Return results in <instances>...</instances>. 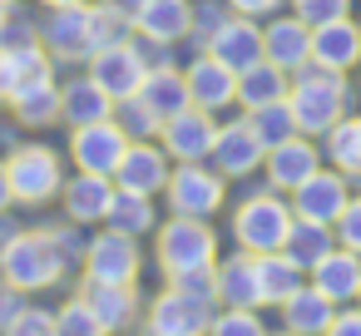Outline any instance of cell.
<instances>
[{
    "label": "cell",
    "instance_id": "obj_18",
    "mask_svg": "<svg viewBox=\"0 0 361 336\" xmlns=\"http://www.w3.org/2000/svg\"><path fill=\"white\" fill-rule=\"evenodd\" d=\"M262 55L272 60V65H282L287 75H297V70H307L312 65V25L302 20V15H267L262 20Z\"/></svg>",
    "mask_w": 361,
    "mask_h": 336
},
{
    "label": "cell",
    "instance_id": "obj_19",
    "mask_svg": "<svg viewBox=\"0 0 361 336\" xmlns=\"http://www.w3.org/2000/svg\"><path fill=\"white\" fill-rule=\"evenodd\" d=\"M80 292H85V301L99 311V321L109 326V336H114V331L144 326V297H139V282H85V277H80Z\"/></svg>",
    "mask_w": 361,
    "mask_h": 336
},
{
    "label": "cell",
    "instance_id": "obj_44",
    "mask_svg": "<svg viewBox=\"0 0 361 336\" xmlns=\"http://www.w3.org/2000/svg\"><path fill=\"white\" fill-rule=\"evenodd\" d=\"M322 336H361V306H356V301L336 306V316H331V326H326Z\"/></svg>",
    "mask_w": 361,
    "mask_h": 336
},
{
    "label": "cell",
    "instance_id": "obj_27",
    "mask_svg": "<svg viewBox=\"0 0 361 336\" xmlns=\"http://www.w3.org/2000/svg\"><path fill=\"white\" fill-rule=\"evenodd\" d=\"M11 114H16L25 129H50V124H60V80L45 75V80L16 85V89H11Z\"/></svg>",
    "mask_w": 361,
    "mask_h": 336
},
{
    "label": "cell",
    "instance_id": "obj_33",
    "mask_svg": "<svg viewBox=\"0 0 361 336\" xmlns=\"http://www.w3.org/2000/svg\"><path fill=\"white\" fill-rule=\"evenodd\" d=\"M322 154L331 168H341L346 178H361V114H341L326 134H322Z\"/></svg>",
    "mask_w": 361,
    "mask_h": 336
},
{
    "label": "cell",
    "instance_id": "obj_31",
    "mask_svg": "<svg viewBox=\"0 0 361 336\" xmlns=\"http://www.w3.org/2000/svg\"><path fill=\"white\" fill-rule=\"evenodd\" d=\"M104 228H119V232H129V237H149V232L159 228V203H154L149 193H129V188L114 183V203H109V213H104Z\"/></svg>",
    "mask_w": 361,
    "mask_h": 336
},
{
    "label": "cell",
    "instance_id": "obj_21",
    "mask_svg": "<svg viewBox=\"0 0 361 336\" xmlns=\"http://www.w3.org/2000/svg\"><path fill=\"white\" fill-rule=\"evenodd\" d=\"M193 30V0H144V11L134 15V35L154 50L183 45Z\"/></svg>",
    "mask_w": 361,
    "mask_h": 336
},
{
    "label": "cell",
    "instance_id": "obj_16",
    "mask_svg": "<svg viewBox=\"0 0 361 336\" xmlns=\"http://www.w3.org/2000/svg\"><path fill=\"white\" fill-rule=\"evenodd\" d=\"M287 198H292V213H297V218H312V223H326V228H331L336 213H341L346 198H351V178L326 163V168H317L307 183H297Z\"/></svg>",
    "mask_w": 361,
    "mask_h": 336
},
{
    "label": "cell",
    "instance_id": "obj_10",
    "mask_svg": "<svg viewBox=\"0 0 361 336\" xmlns=\"http://www.w3.org/2000/svg\"><path fill=\"white\" fill-rule=\"evenodd\" d=\"M80 277L85 282H139L144 277V247H139V237L99 223V232L85 242Z\"/></svg>",
    "mask_w": 361,
    "mask_h": 336
},
{
    "label": "cell",
    "instance_id": "obj_50",
    "mask_svg": "<svg viewBox=\"0 0 361 336\" xmlns=\"http://www.w3.org/2000/svg\"><path fill=\"white\" fill-rule=\"evenodd\" d=\"M11 15H16V0H0V30L11 25Z\"/></svg>",
    "mask_w": 361,
    "mask_h": 336
},
{
    "label": "cell",
    "instance_id": "obj_53",
    "mask_svg": "<svg viewBox=\"0 0 361 336\" xmlns=\"http://www.w3.org/2000/svg\"><path fill=\"white\" fill-rule=\"evenodd\" d=\"M356 306H361V292H356Z\"/></svg>",
    "mask_w": 361,
    "mask_h": 336
},
{
    "label": "cell",
    "instance_id": "obj_13",
    "mask_svg": "<svg viewBox=\"0 0 361 336\" xmlns=\"http://www.w3.org/2000/svg\"><path fill=\"white\" fill-rule=\"evenodd\" d=\"M213 139H218V114H208L198 104H188L173 119H164V129H159V144H164V154L173 163H203L213 154Z\"/></svg>",
    "mask_w": 361,
    "mask_h": 336
},
{
    "label": "cell",
    "instance_id": "obj_7",
    "mask_svg": "<svg viewBox=\"0 0 361 336\" xmlns=\"http://www.w3.org/2000/svg\"><path fill=\"white\" fill-rule=\"evenodd\" d=\"M6 173H11V193L20 208H40V203L60 198V188H65V158L50 144H16L6 158Z\"/></svg>",
    "mask_w": 361,
    "mask_h": 336
},
{
    "label": "cell",
    "instance_id": "obj_23",
    "mask_svg": "<svg viewBox=\"0 0 361 336\" xmlns=\"http://www.w3.org/2000/svg\"><path fill=\"white\" fill-rule=\"evenodd\" d=\"M213 292H218V306H257L262 311V287H257V257L252 252H228L218 257L213 267Z\"/></svg>",
    "mask_w": 361,
    "mask_h": 336
},
{
    "label": "cell",
    "instance_id": "obj_9",
    "mask_svg": "<svg viewBox=\"0 0 361 336\" xmlns=\"http://www.w3.org/2000/svg\"><path fill=\"white\" fill-rule=\"evenodd\" d=\"M149 55H144V40L139 35H124V40H114V45H104V50H94L90 55V65H85V75L119 104V99H129V94H139L144 89V75H149Z\"/></svg>",
    "mask_w": 361,
    "mask_h": 336
},
{
    "label": "cell",
    "instance_id": "obj_1",
    "mask_svg": "<svg viewBox=\"0 0 361 336\" xmlns=\"http://www.w3.org/2000/svg\"><path fill=\"white\" fill-rule=\"evenodd\" d=\"M134 35V25L124 15H114L109 6H99V0H85V6H65V11H50L40 20V45L50 50L55 65H90L94 50L114 45Z\"/></svg>",
    "mask_w": 361,
    "mask_h": 336
},
{
    "label": "cell",
    "instance_id": "obj_51",
    "mask_svg": "<svg viewBox=\"0 0 361 336\" xmlns=\"http://www.w3.org/2000/svg\"><path fill=\"white\" fill-rule=\"evenodd\" d=\"M45 11H65V6H85V0H40Z\"/></svg>",
    "mask_w": 361,
    "mask_h": 336
},
{
    "label": "cell",
    "instance_id": "obj_39",
    "mask_svg": "<svg viewBox=\"0 0 361 336\" xmlns=\"http://www.w3.org/2000/svg\"><path fill=\"white\" fill-rule=\"evenodd\" d=\"M233 11H228V0L218 6V0H203V6H193V30H188V40H193V50H208L213 45V35L223 30V20H228Z\"/></svg>",
    "mask_w": 361,
    "mask_h": 336
},
{
    "label": "cell",
    "instance_id": "obj_48",
    "mask_svg": "<svg viewBox=\"0 0 361 336\" xmlns=\"http://www.w3.org/2000/svg\"><path fill=\"white\" fill-rule=\"evenodd\" d=\"M0 213H16V193H11V173H6V158H0Z\"/></svg>",
    "mask_w": 361,
    "mask_h": 336
},
{
    "label": "cell",
    "instance_id": "obj_54",
    "mask_svg": "<svg viewBox=\"0 0 361 336\" xmlns=\"http://www.w3.org/2000/svg\"><path fill=\"white\" fill-rule=\"evenodd\" d=\"M139 336H149V331H144V326H139Z\"/></svg>",
    "mask_w": 361,
    "mask_h": 336
},
{
    "label": "cell",
    "instance_id": "obj_34",
    "mask_svg": "<svg viewBox=\"0 0 361 336\" xmlns=\"http://www.w3.org/2000/svg\"><path fill=\"white\" fill-rule=\"evenodd\" d=\"M331 247H336V232H331L326 223H312V218H292V232H287V242H282V252H287L302 272H312Z\"/></svg>",
    "mask_w": 361,
    "mask_h": 336
},
{
    "label": "cell",
    "instance_id": "obj_12",
    "mask_svg": "<svg viewBox=\"0 0 361 336\" xmlns=\"http://www.w3.org/2000/svg\"><path fill=\"white\" fill-rule=\"evenodd\" d=\"M124 149H129V134L119 119H99V124H80L70 129V163L80 173H109L124 163Z\"/></svg>",
    "mask_w": 361,
    "mask_h": 336
},
{
    "label": "cell",
    "instance_id": "obj_45",
    "mask_svg": "<svg viewBox=\"0 0 361 336\" xmlns=\"http://www.w3.org/2000/svg\"><path fill=\"white\" fill-rule=\"evenodd\" d=\"M20 306H25V292H20V287H11L6 277H0V331H6V326L20 316Z\"/></svg>",
    "mask_w": 361,
    "mask_h": 336
},
{
    "label": "cell",
    "instance_id": "obj_32",
    "mask_svg": "<svg viewBox=\"0 0 361 336\" xmlns=\"http://www.w3.org/2000/svg\"><path fill=\"white\" fill-rule=\"evenodd\" d=\"M257 257V287H262V306H282L302 282L307 272L287 257V252H252Z\"/></svg>",
    "mask_w": 361,
    "mask_h": 336
},
{
    "label": "cell",
    "instance_id": "obj_26",
    "mask_svg": "<svg viewBox=\"0 0 361 336\" xmlns=\"http://www.w3.org/2000/svg\"><path fill=\"white\" fill-rule=\"evenodd\" d=\"M139 99H144V104H149L159 119H173V114H183V109L193 104V99H188V80H183V70H178L173 60H159V65H149Z\"/></svg>",
    "mask_w": 361,
    "mask_h": 336
},
{
    "label": "cell",
    "instance_id": "obj_15",
    "mask_svg": "<svg viewBox=\"0 0 361 336\" xmlns=\"http://www.w3.org/2000/svg\"><path fill=\"white\" fill-rule=\"evenodd\" d=\"M169 173H173V158L164 154L159 139H129L124 163L114 168V183L129 188V193H149V198H159V193L169 188Z\"/></svg>",
    "mask_w": 361,
    "mask_h": 336
},
{
    "label": "cell",
    "instance_id": "obj_28",
    "mask_svg": "<svg viewBox=\"0 0 361 336\" xmlns=\"http://www.w3.org/2000/svg\"><path fill=\"white\" fill-rule=\"evenodd\" d=\"M60 119H65L70 129H80V124H99V119H114V99H109L90 75H75V80L60 85Z\"/></svg>",
    "mask_w": 361,
    "mask_h": 336
},
{
    "label": "cell",
    "instance_id": "obj_2",
    "mask_svg": "<svg viewBox=\"0 0 361 336\" xmlns=\"http://www.w3.org/2000/svg\"><path fill=\"white\" fill-rule=\"evenodd\" d=\"M223 257V242L213 232L208 218H183L169 213L154 228V267L164 282H188V277H208Z\"/></svg>",
    "mask_w": 361,
    "mask_h": 336
},
{
    "label": "cell",
    "instance_id": "obj_38",
    "mask_svg": "<svg viewBox=\"0 0 361 336\" xmlns=\"http://www.w3.org/2000/svg\"><path fill=\"white\" fill-rule=\"evenodd\" d=\"M114 119L124 124V134H129V139H159V129H164V119H159L139 94L119 99V104H114Z\"/></svg>",
    "mask_w": 361,
    "mask_h": 336
},
{
    "label": "cell",
    "instance_id": "obj_8",
    "mask_svg": "<svg viewBox=\"0 0 361 336\" xmlns=\"http://www.w3.org/2000/svg\"><path fill=\"white\" fill-rule=\"evenodd\" d=\"M164 203H169V213H183V218H213L228 208V178L208 158L203 163H173Z\"/></svg>",
    "mask_w": 361,
    "mask_h": 336
},
{
    "label": "cell",
    "instance_id": "obj_37",
    "mask_svg": "<svg viewBox=\"0 0 361 336\" xmlns=\"http://www.w3.org/2000/svg\"><path fill=\"white\" fill-rule=\"evenodd\" d=\"M208 336H267V321L257 306H218L208 321Z\"/></svg>",
    "mask_w": 361,
    "mask_h": 336
},
{
    "label": "cell",
    "instance_id": "obj_5",
    "mask_svg": "<svg viewBox=\"0 0 361 336\" xmlns=\"http://www.w3.org/2000/svg\"><path fill=\"white\" fill-rule=\"evenodd\" d=\"M351 80L336 75V70H297L292 85H287V104H292V119H297V134H312L322 139L341 114H351Z\"/></svg>",
    "mask_w": 361,
    "mask_h": 336
},
{
    "label": "cell",
    "instance_id": "obj_43",
    "mask_svg": "<svg viewBox=\"0 0 361 336\" xmlns=\"http://www.w3.org/2000/svg\"><path fill=\"white\" fill-rule=\"evenodd\" d=\"M20 45H40V20H30V15L16 6L11 25L0 30V50H20Z\"/></svg>",
    "mask_w": 361,
    "mask_h": 336
},
{
    "label": "cell",
    "instance_id": "obj_11",
    "mask_svg": "<svg viewBox=\"0 0 361 336\" xmlns=\"http://www.w3.org/2000/svg\"><path fill=\"white\" fill-rule=\"evenodd\" d=\"M262 158H267V144L257 139V129H252L247 114L218 119V139H213L208 163L223 178H252V173H262Z\"/></svg>",
    "mask_w": 361,
    "mask_h": 336
},
{
    "label": "cell",
    "instance_id": "obj_36",
    "mask_svg": "<svg viewBox=\"0 0 361 336\" xmlns=\"http://www.w3.org/2000/svg\"><path fill=\"white\" fill-rule=\"evenodd\" d=\"M247 119H252V129H257V139H262L267 149L297 134V119H292V104H287V99H272V104H262V109H252Z\"/></svg>",
    "mask_w": 361,
    "mask_h": 336
},
{
    "label": "cell",
    "instance_id": "obj_24",
    "mask_svg": "<svg viewBox=\"0 0 361 336\" xmlns=\"http://www.w3.org/2000/svg\"><path fill=\"white\" fill-rule=\"evenodd\" d=\"M208 55H218L228 70H247V65H257V60H267L262 55V20H252V15H228L223 20V30L213 35V45H208Z\"/></svg>",
    "mask_w": 361,
    "mask_h": 336
},
{
    "label": "cell",
    "instance_id": "obj_41",
    "mask_svg": "<svg viewBox=\"0 0 361 336\" xmlns=\"http://www.w3.org/2000/svg\"><path fill=\"white\" fill-rule=\"evenodd\" d=\"M0 336H55V311H45V306H20V316L0 331Z\"/></svg>",
    "mask_w": 361,
    "mask_h": 336
},
{
    "label": "cell",
    "instance_id": "obj_20",
    "mask_svg": "<svg viewBox=\"0 0 361 336\" xmlns=\"http://www.w3.org/2000/svg\"><path fill=\"white\" fill-rule=\"evenodd\" d=\"M312 65L317 70H336V75L361 70V25H356V15L312 25Z\"/></svg>",
    "mask_w": 361,
    "mask_h": 336
},
{
    "label": "cell",
    "instance_id": "obj_40",
    "mask_svg": "<svg viewBox=\"0 0 361 336\" xmlns=\"http://www.w3.org/2000/svg\"><path fill=\"white\" fill-rule=\"evenodd\" d=\"M351 6H356V0H287V11H292V15H302L307 25L341 20V15H351Z\"/></svg>",
    "mask_w": 361,
    "mask_h": 336
},
{
    "label": "cell",
    "instance_id": "obj_4",
    "mask_svg": "<svg viewBox=\"0 0 361 336\" xmlns=\"http://www.w3.org/2000/svg\"><path fill=\"white\" fill-rule=\"evenodd\" d=\"M213 311H218L213 272L188 277V282H164V292L144 301V331L149 336H208Z\"/></svg>",
    "mask_w": 361,
    "mask_h": 336
},
{
    "label": "cell",
    "instance_id": "obj_49",
    "mask_svg": "<svg viewBox=\"0 0 361 336\" xmlns=\"http://www.w3.org/2000/svg\"><path fill=\"white\" fill-rule=\"evenodd\" d=\"M0 104H11V60L0 50Z\"/></svg>",
    "mask_w": 361,
    "mask_h": 336
},
{
    "label": "cell",
    "instance_id": "obj_42",
    "mask_svg": "<svg viewBox=\"0 0 361 336\" xmlns=\"http://www.w3.org/2000/svg\"><path fill=\"white\" fill-rule=\"evenodd\" d=\"M331 232H336V242H341V247L361 252V193H351V198H346V208L336 213Z\"/></svg>",
    "mask_w": 361,
    "mask_h": 336
},
{
    "label": "cell",
    "instance_id": "obj_35",
    "mask_svg": "<svg viewBox=\"0 0 361 336\" xmlns=\"http://www.w3.org/2000/svg\"><path fill=\"white\" fill-rule=\"evenodd\" d=\"M55 336H109V326H104L99 311L85 301V292H75L70 301L55 306Z\"/></svg>",
    "mask_w": 361,
    "mask_h": 336
},
{
    "label": "cell",
    "instance_id": "obj_6",
    "mask_svg": "<svg viewBox=\"0 0 361 336\" xmlns=\"http://www.w3.org/2000/svg\"><path fill=\"white\" fill-rule=\"evenodd\" d=\"M292 198L287 193H277V188H257V193H247L238 208H233V218H228V228H233V242L243 247V252H282V242H287V232H292Z\"/></svg>",
    "mask_w": 361,
    "mask_h": 336
},
{
    "label": "cell",
    "instance_id": "obj_3",
    "mask_svg": "<svg viewBox=\"0 0 361 336\" xmlns=\"http://www.w3.org/2000/svg\"><path fill=\"white\" fill-rule=\"evenodd\" d=\"M75 262L65 257V247L50 237V228H16L6 242H0V277L11 287H20L25 297L50 292L65 282Z\"/></svg>",
    "mask_w": 361,
    "mask_h": 336
},
{
    "label": "cell",
    "instance_id": "obj_17",
    "mask_svg": "<svg viewBox=\"0 0 361 336\" xmlns=\"http://www.w3.org/2000/svg\"><path fill=\"white\" fill-rule=\"evenodd\" d=\"M317 168H322V149H317V139H312V134H292V139L272 144V149H267V158H262L267 188H277V193H292V188H297V183H307Z\"/></svg>",
    "mask_w": 361,
    "mask_h": 336
},
{
    "label": "cell",
    "instance_id": "obj_30",
    "mask_svg": "<svg viewBox=\"0 0 361 336\" xmlns=\"http://www.w3.org/2000/svg\"><path fill=\"white\" fill-rule=\"evenodd\" d=\"M287 85H292V75H287L282 65L257 60V65H247V70L238 75V109L252 114V109H262V104H272V99H287Z\"/></svg>",
    "mask_w": 361,
    "mask_h": 336
},
{
    "label": "cell",
    "instance_id": "obj_29",
    "mask_svg": "<svg viewBox=\"0 0 361 336\" xmlns=\"http://www.w3.org/2000/svg\"><path fill=\"white\" fill-rule=\"evenodd\" d=\"M277 311H282V326H287V331H297V336H322V331L331 326V316H336V301L322 297L312 282H302Z\"/></svg>",
    "mask_w": 361,
    "mask_h": 336
},
{
    "label": "cell",
    "instance_id": "obj_14",
    "mask_svg": "<svg viewBox=\"0 0 361 336\" xmlns=\"http://www.w3.org/2000/svg\"><path fill=\"white\" fill-rule=\"evenodd\" d=\"M183 80H188V99L208 114H223V109H238V70H228L218 55L198 50L188 65H183Z\"/></svg>",
    "mask_w": 361,
    "mask_h": 336
},
{
    "label": "cell",
    "instance_id": "obj_22",
    "mask_svg": "<svg viewBox=\"0 0 361 336\" xmlns=\"http://www.w3.org/2000/svg\"><path fill=\"white\" fill-rule=\"evenodd\" d=\"M109 203H114V178L109 173H80L75 168V178H65V188H60V208L80 228H99Z\"/></svg>",
    "mask_w": 361,
    "mask_h": 336
},
{
    "label": "cell",
    "instance_id": "obj_47",
    "mask_svg": "<svg viewBox=\"0 0 361 336\" xmlns=\"http://www.w3.org/2000/svg\"><path fill=\"white\" fill-rule=\"evenodd\" d=\"M99 6H109V11H114V15H124V20H129V25H134V15H139V11H144V0H99Z\"/></svg>",
    "mask_w": 361,
    "mask_h": 336
},
{
    "label": "cell",
    "instance_id": "obj_25",
    "mask_svg": "<svg viewBox=\"0 0 361 336\" xmlns=\"http://www.w3.org/2000/svg\"><path fill=\"white\" fill-rule=\"evenodd\" d=\"M307 282L322 292V297H331L336 306H346V301H356V292H361V252H351V247H331L312 272H307Z\"/></svg>",
    "mask_w": 361,
    "mask_h": 336
},
{
    "label": "cell",
    "instance_id": "obj_55",
    "mask_svg": "<svg viewBox=\"0 0 361 336\" xmlns=\"http://www.w3.org/2000/svg\"><path fill=\"white\" fill-rule=\"evenodd\" d=\"M356 25H361V15H356Z\"/></svg>",
    "mask_w": 361,
    "mask_h": 336
},
{
    "label": "cell",
    "instance_id": "obj_46",
    "mask_svg": "<svg viewBox=\"0 0 361 336\" xmlns=\"http://www.w3.org/2000/svg\"><path fill=\"white\" fill-rule=\"evenodd\" d=\"M282 6H287V0H228V11L252 15V20H267V15H277Z\"/></svg>",
    "mask_w": 361,
    "mask_h": 336
},
{
    "label": "cell",
    "instance_id": "obj_52",
    "mask_svg": "<svg viewBox=\"0 0 361 336\" xmlns=\"http://www.w3.org/2000/svg\"><path fill=\"white\" fill-rule=\"evenodd\" d=\"M267 336H297V331H287V326H282V331H267Z\"/></svg>",
    "mask_w": 361,
    "mask_h": 336
}]
</instances>
